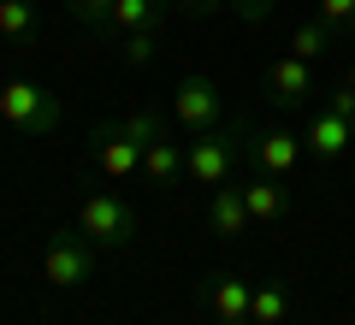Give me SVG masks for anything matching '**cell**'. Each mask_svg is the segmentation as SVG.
I'll return each instance as SVG.
<instances>
[{
  "label": "cell",
  "instance_id": "cell-1",
  "mask_svg": "<svg viewBox=\"0 0 355 325\" xmlns=\"http://www.w3.org/2000/svg\"><path fill=\"white\" fill-rule=\"evenodd\" d=\"M166 130H160V118L142 107V113H130V118H119V125H101L95 130V166L107 172V184H125V177H137L142 172V148L148 142H160Z\"/></svg>",
  "mask_w": 355,
  "mask_h": 325
},
{
  "label": "cell",
  "instance_id": "cell-2",
  "mask_svg": "<svg viewBox=\"0 0 355 325\" xmlns=\"http://www.w3.org/2000/svg\"><path fill=\"white\" fill-rule=\"evenodd\" d=\"M237 154H243V130L214 125V130H202V137L184 142V177H196L202 189H219L237 172Z\"/></svg>",
  "mask_w": 355,
  "mask_h": 325
},
{
  "label": "cell",
  "instance_id": "cell-3",
  "mask_svg": "<svg viewBox=\"0 0 355 325\" xmlns=\"http://www.w3.org/2000/svg\"><path fill=\"white\" fill-rule=\"evenodd\" d=\"M77 231H83L95 249H125V243H137L142 219H137V207H130L125 195L101 189V195H89L83 207H77Z\"/></svg>",
  "mask_w": 355,
  "mask_h": 325
},
{
  "label": "cell",
  "instance_id": "cell-4",
  "mask_svg": "<svg viewBox=\"0 0 355 325\" xmlns=\"http://www.w3.org/2000/svg\"><path fill=\"white\" fill-rule=\"evenodd\" d=\"M0 118L12 130H24V137H53L60 130V95H48L30 77H12V83L0 89Z\"/></svg>",
  "mask_w": 355,
  "mask_h": 325
},
{
  "label": "cell",
  "instance_id": "cell-5",
  "mask_svg": "<svg viewBox=\"0 0 355 325\" xmlns=\"http://www.w3.org/2000/svg\"><path fill=\"white\" fill-rule=\"evenodd\" d=\"M95 261H101V249L83 237V231H60V237L48 243V254H42V278H48L53 290H77L95 278Z\"/></svg>",
  "mask_w": 355,
  "mask_h": 325
},
{
  "label": "cell",
  "instance_id": "cell-6",
  "mask_svg": "<svg viewBox=\"0 0 355 325\" xmlns=\"http://www.w3.org/2000/svg\"><path fill=\"white\" fill-rule=\"evenodd\" d=\"M219 113H225V100H219V83H214V77H184V83L172 89V118L190 130V137L214 130Z\"/></svg>",
  "mask_w": 355,
  "mask_h": 325
},
{
  "label": "cell",
  "instance_id": "cell-7",
  "mask_svg": "<svg viewBox=\"0 0 355 325\" xmlns=\"http://www.w3.org/2000/svg\"><path fill=\"white\" fill-rule=\"evenodd\" d=\"M249 296H254V284H249V278H237V272H214V278H207V290H202L214 325H254L249 319Z\"/></svg>",
  "mask_w": 355,
  "mask_h": 325
},
{
  "label": "cell",
  "instance_id": "cell-8",
  "mask_svg": "<svg viewBox=\"0 0 355 325\" xmlns=\"http://www.w3.org/2000/svg\"><path fill=\"white\" fill-rule=\"evenodd\" d=\"M266 95H272V107H308L314 100V65L296 60V53L272 60L266 65Z\"/></svg>",
  "mask_w": 355,
  "mask_h": 325
},
{
  "label": "cell",
  "instance_id": "cell-9",
  "mask_svg": "<svg viewBox=\"0 0 355 325\" xmlns=\"http://www.w3.org/2000/svg\"><path fill=\"white\" fill-rule=\"evenodd\" d=\"M302 148L314 154V160H343V154L355 148L349 142V118L331 113V107H320V113L308 118V130H302Z\"/></svg>",
  "mask_w": 355,
  "mask_h": 325
},
{
  "label": "cell",
  "instance_id": "cell-10",
  "mask_svg": "<svg viewBox=\"0 0 355 325\" xmlns=\"http://www.w3.org/2000/svg\"><path fill=\"white\" fill-rule=\"evenodd\" d=\"M249 148H254V160H261V172H266V177H284V172H296V160L308 154L296 130H261V137H254Z\"/></svg>",
  "mask_w": 355,
  "mask_h": 325
},
{
  "label": "cell",
  "instance_id": "cell-11",
  "mask_svg": "<svg viewBox=\"0 0 355 325\" xmlns=\"http://www.w3.org/2000/svg\"><path fill=\"white\" fill-rule=\"evenodd\" d=\"M254 219H249V201H243V189H231V184H219L214 195H207V231L214 237H243Z\"/></svg>",
  "mask_w": 355,
  "mask_h": 325
},
{
  "label": "cell",
  "instance_id": "cell-12",
  "mask_svg": "<svg viewBox=\"0 0 355 325\" xmlns=\"http://www.w3.org/2000/svg\"><path fill=\"white\" fill-rule=\"evenodd\" d=\"M166 12H172V0H113V18H107V30H119V36L160 30Z\"/></svg>",
  "mask_w": 355,
  "mask_h": 325
},
{
  "label": "cell",
  "instance_id": "cell-13",
  "mask_svg": "<svg viewBox=\"0 0 355 325\" xmlns=\"http://www.w3.org/2000/svg\"><path fill=\"white\" fill-rule=\"evenodd\" d=\"M142 177H148L154 189H172L178 177H184V142H148L142 148Z\"/></svg>",
  "mask_w": 355,
  "mask_h": 325
},
{
  "label": "cell",
  "instance_id": "cell-14",
  "mask_svg": "<svg viewBox=\"0 0 355 325\" xmlns=\"http://www.w3.org/2000/svg\"><path fill=\"white\" fill-rule=\"evenodd\" d=\"M249 319L254 325H284L291 319V284L284 278H261L254 296H249Z\"/></svg>",
  "mask_w": 355,
  "mask_h": 325
},
{
  "label": "cell",
  "instance_id": "cell-15",
  "mask_svg": "<svg viewBox=\"0 0 355 325\" xmlns=\"http://www.w3.org/2000/svg\"><path fill=\"white\" fill-rule=\"evenodd\" d=\"M243 201H249L254 225H279V219H284V184H279V177H254V184H243Z\"/></svg>",
  "mask_w": 355,
  "mask_h": 325
},
{
  "label": "cell",
  "instance_id": "cell-16",
  "mask_svg": "<svg viewBox=\"0 0 355 325\" xmlns=\"http://www.w3.org/2000/svg\"><path fill=\"white\" fill-rule=\"evenodd\" d=\"M30 30H36V6H30V0H0V36L24 42Z\"/></svg>",
  "mask_w": 355,
  "mask_h": 325
},
{
  "label": "cell",
  "instance_id": "cell-17",
  "mask_svg": "<svg viewBox=\"0 0 355 325\" xmlns=\"http://www.w3.org/2000/svg\"><path fill=\"white\" fill-rule=\"evenodd\" d=\"M326 48H331V30L320 24V18H314V24H296V36H291V53H296V60H308V65H314Z\"/></svg>",
  "mask_w": 355,
  "mask_h": 325
},
{
  "label": "cell",
  "instance_id": "cell-18",
  "mask_svg": "<svg viewBox=\"0 0 355 325\" xmlns=\"http://www.w3.org/2000/svg\"><path fill=\"white\" fill-rule=\"evenodd\" d=\"M320 6V24L331 36H355V0H314Z\"/></svg>",
  "mask_w": 355,
  "mask_h": 325
},
{
  "label": "cell",
  "instance_id": "cell-19",
  "mask_svg": "<svg viewBox=\"0 0 355 325\" xmlns=\"http://www.w3.org/2000/svg\"><path fill=\"white\" fill-rule=\"evenodd\" d=\"M154 36H160V30H137V36H119V53H125V65H148V60H154Z\"/></svg>",
  "mask_w": 355,
  "mask_h": 325
},
{
  "label": "cell",
  "instance_id": "cell-20",
  "mask_svg": "<svg viewBox=\"0 0 355 325\" xmlns=\"http://www.w3.org/2000/svg\"><path fill=\"white\" fill-rule=\"evenodd\" d=\"M231 12L243 18V24H266V18H272V6H279V0H225Z\"/></svg>",
  "mask_w": 355,
  "mask_h": 325
},
{
  "label": "cell",
  "instance_id": "cell-21",
  "mask_svg": "<svg viewBox=\"0 0 355 325\" xmlns=\"http://www.w3.org/2000/svg\"><path fill=\"white\" fill-rule=\"evenodd\" d=\"M71 18L77 24H107L113 18V0H71Z\"/></svg>",
  "mask_w": 355,
  "mask_h": 325
},
{
  "label": "cell",
  "instance_id": "cell-22",
  "mask_svg": "<svg viewBox=\"0 0 355 325\" xmlns=\"http://www.w3.org/2000/svg\"><path fill=\"white\" fill-rule=\"evenodd\" d=\"M326 107H331V113H343V118H349V113H355V95H349V89L338 83V89H331V95H326Z\"/></svg>",
  "mask_w": 355,
  "mask_h": 325
},
{
  "label": "cell",
  "instance_id": "cell-23",
  "mask_svg": "<svg viewBox=\"0 0 355 325\" xmlns=\"http://www.w3.org/2000/svg\"><path fill=\"white\" fill-rule=\"evenodd\" d=\"M172 6H184V12H202V18H207V12H219L225 0H172Z\"/></svg>",
  "mask_w": 355,
  "mask_h": 325
},
{
  "label": "cell",
  "instance_id": "cell-24",
  "mask_svg": "<svg viewBox=\"0 0 355 325\" xmlns=\"http://www.w3.org/2000/svg\"><path fill=\"white\" fill-rule=\"evenodd\" d=\"M343 89H349V95H355V60H349V71H343Z\"/></svg>",
  "mask_w": 355,
  "mask_h": 325
},
{
  "label": "cell",
  "instance_id": "cell-25",
  "mask_svg": "<svg viewBox=\"0 0 355 325\" xmlns=\"http://www.w3.org/2000/svg\"><path fill=\"white\" fill-rule=\"evenodd\" d=\"M349 142H355V113H349Z\"/></svg>",
  "mask_w": 355,
  "mask_h": 325
}]
</instances>
